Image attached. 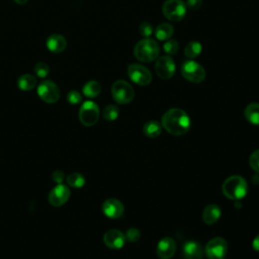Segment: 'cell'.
Listing matches in <instances>:
<instances>
[{
    "instance_id": "1",
    "label": "cell",
    "mask_w": 259,
    "mask_h": 259,
    "mask_svg": "<svg viewBox=\"0 0 259 259\" xmlns=\"http://www.w3.org/2000/svg\"><path fill=\"white\" fill-rule=\"evenodd\" d=\"M191 119L189 115L180 108H170L163 115L161 126L173 136H182L191 129Z\"/></svg>"
},
{
    "instance_id": "2",
    "label": "cell",
    "mask_w": 259,
    "mask_h": 259,
    "mask_svg": "<svg viewBox=\"0 0 259 259\" xmlns=\"http://www.w3.org/2000/svg\"><path fill=\"white\" fill-rule=\"evenodd\" d=\"M224 196L232 201H239L246 197L248 193V184L246 180L239 175L228 177L222 186Z\"/></svg>"
},
{
    "instance_id": "3",
    "label": "cell",
    "mask_w": 259,
    "mask_h": 259,
    "mask_svg": "<svg viewBox=\"0 0 259 259\" xmlns=\"http://www.w3.org/2000/svg\"><path fill=\"white\" fill-rule=\"evenodd\" d=\"M160 49L158 44L151 39H144L137 43L134 49V55L137 60L143 63H150L159 56Z\"/></svg>"
},
{
    "instance_id": "4",
    "label": "cell",
    "mask_w": 259,
    "mask_h": 259,
    "mask_svg": "<svg viewBox=\"0 0 259 259\" xmlns=\"http://www.w3.org/2000/svg\"><path fill=\"white\" fill-rule=\"evenodd\" d=\"M187 4L182 0H166L162 6V12L164 16L174 22L182 20L187 14Z\"/></svg>"
},
{
    "instance_id": "5",
    "label": "cell",
    "mask_w": 259,
    "mask_h": 259,
    "mask_svg": "<svg viewBox=\"0 0 259 259\" xmlns=\"http://www.w3.org/2000/svg\"><path fill=\"white\" fill-rule=\"evenodd\" d=\"M181 74L184 79L193 83H201L206 78L205 68L195 61L184 62L181 67Z\"/></svg>"
},
{
    "instance_id": "6",
    "label": "cell",
    "mask_w": 259,
    "mask_h": 259,
    "mask_svg": "<svg viewBox=\"0 0 259 259\" xmlns=\"http://www.w3.org/2000/svg\"><path fill=\"white\" fill-rule=\"evenodd\" d=\"M114 99L120 104H128L135 97V91L132 85L125 80H117L112 86Z\"/></svg>"
},
{
    "instance_id": "7",
    "label": "cell",
    "mask_w": 259,
    "mask_h": 259,
    "mask_svg": "<svg viewBox=\"0 0 259 259\" xmlns=\"http://www.w3.org/2000/svg\"><path fill=\"white\" fill-rule=\"evenodd\" d=\"M99 107L93 101H85L79 109V120L85 127L94 126L99 120Z\"/></svg>"
},
{
    "instance_id": "8",
    "label": "cell",
    "mask_w": 259,
    "mask_h": 259,
    "mask_svg": "<svg viewBox=\"0 0 259 259\" xmlns=\"http://www.w3.org/2000/svg\"><path fill=\"white\" fill-rule=\"evenodd\" d=\"M127 71L130 79L140 86H147L152 81L151 72L143 65L131 64L128 66Z\"/></svg>"
},
{
    "instance_id": "9",
    "label": "cell",
    "mask_w": 259,
    "mask_h": 259,
    "mask_svg": "<svg viewBox=\"0 0 259 259\" xmlns=\"http://www.w3.org/2000/svg\"><path fill=\"white\" fill-rule=\"evenodd\" d=\"M228 252V243L222 237L211 239L206 247V253L209 259H224Z\"/></svg>"
},
{
    "instance_id": "10",
    "label": "cell",
    "mask_w": 259,
    "mask_h": 259,
    "mask_svg": "<svg viewBox=\"0 0 259 259\" xmlns=\"http://www.w3.org/2000/svg\"><path fill=\"white\" fill-rule=\"evenodd\" d=\"M38 95L47 103H55L60 98V90L53 81L45 80L38 86Z\"/></svg>"
},
{
    "instance_id": "11",
    "label": "cell",
    "mask_w": 259,
    "mask_h": 259,
    "mask_svg": "<svg viewBox=\"0 0 259 259\" xmlns=\"http://www.w3.org/2000/svg\"><path fill=\"white\" fill-rule=\"evenodd\" d=\"M155 72L161 79H170L175 73V62L170 56L160 57L155 64Z\"/></svg>"
},
{
    "instance_id": "12",
    "label": "cell",
    "mask_w": 259,
    "mask_h": 259,
    "mask_svg": "<svg viewBox=\"0 0 259 259\" xmlns=\"http://www.w3.org/2000/svg\"><path fill=\"white\" fill-rule=\"evenodd\" d=\"M102 212L109 219H119L123 217L125 207L123 203L117 199H108L102 204Z\"/></svg>"
},
{
    "instance_id": "13",
    "label": "cell",
    "mask_w": 259,
    "mask_h": 259,
    "mask_svg": "<svg viewBox=\"0 0 259 259\" xmlns=\"http://www.w3.org/2000/svg\"><path fill=\"white\" fill-rule=\"evenodd\" d=\"M70 190L64 184H58L49 194V203L53 207H61L68 202L70 198Z\"/></svg>"
},
{
    "instance_id": "14",
    "label": "cell",
    "mask_w": 259,
    "mask_h": 259,
    "mask_svg": "<svg viewBox=\"0 0 259 259\" xmlns=\"http://www.w3.org/2000/svg\"><path fill=\"white\" fill-rule=\"evenodd\" d=\"M126 235L120 230H109L103 236L104 244L110 249H121L126 243Z\"/></svg>"
},
{
    "instance_id": "15",
    "label": "cell",
    "mask_w": 259,
    "mask_h": 259,
    "mask_svg": "<svg viewBox=\"0 0 259 259\" xmlns=\"http://www.w3.org/2000/svg\"><path fill=\"white\" fill-rule=\"evenodd\" d=\"M176 251V243L171 237L162 238L157 244V255L161 259H170Z\"/></svg>"
},
{
    "instance_id": "16",
    "label": "cell",
    "mask_w": 259,
    "mask_h": 259,
    "mask_svg": "<svg viewBox=\"0 0 259 259\" xmlns=\"http://www.w3.org/2000/svg\"><path fill=\"white\" fill-rule=\"evenodd\" d=\"M182 255L184 259H203L204 250L200 243L196 241H188L183 245Z\"/></svg>"
},
{
    "instance_id": "17",
    "label": "cell",
    "mask_w": 259,
    "mask_h": 259,
    "mask_svg": "<svg viewBox=\"0 0 259 259\" xmlns=\"http://www.w3.org/2000/svg\"><path fill=\"white\" fill-rule=\"evenodd\" d=\"M222 211L218 205L211 204L207 206L203 212V221L207 225H214L221 218Z\"/></svg>"
},
{
    "instance_id": "18",
    "label": "cell",
    "mask_w": 259,
    "mask_h": 259,
    "mask_svg": "<svg viewBox=\"0 0 259 259\" xmlns=\"http://www.w3.org/2000/svg\"><path fill=\"white\" fill-rule=\"evenodd\" d=\"M66 47L67 41L61 34H52L47 40V48L53 53H61L66 49Z\"/></svg>"
},
{
    "instance_id": "19",
    "label": "cell",
    "mask_w": 259,
    "mask_h": 259,
    "mask_svg": "<svg viewBox=\"0 0 259 259\" xmlns=\"http://www.w3.org/2000/svg\"><path fill=\"white\" fill-rule=\"evenodd\" d=\"M244 117L250 124L259 126V103L248 104L244 110Z\"/></svg>"
},
{
    "instance_id": "20",
    "label": "cell",
    "mask_w": 259,
    "mask_h": 259,
    "mask_svg": "<svg viewBox=\"0 0 259 259\" xmlns=\"http://www.w3.org/2000/svg\"><path fill=\"white\" fill-rule=\"evenodd\" d=\"M174 33V27L170 23L163 22L155 28V36L159 41L169 40Z\"/></svg>"
},
{
    "instance_id": "21",
    "label": "cell",
    "mask_w": 259,
    "mask_h": 259,
    "mask_svg": "<svg viewBox=\"0 0 259 259\" xmlns=\"http://www.w3.org/2000/svg\"><path fill=\"white\" fill-rule=\"evenodd\" d=\"M162 132V126L156 121L147 122L143 127V133L148 138H156L160 136Z\"/></svg>"
},
{
    "instance_id": "22",
    "label": "cell",
    "mask_w": 259,
    "mask_h": 259,
    "mask_svg": "<svg viewBox=\"0 0 259 259\" xmlns=\"http://www.w3.org/2000/svg\"><path fill=\"white\" fill-rule=\"evenodd\" d=\"M36 85V78L31 74H23L17 80V86L23 91H29Z\"/></svg>"
},
{
    "instance_id": "23",
    "label": "cell",
    "mask_w": 259,
    "mask_h": 259,
    "mask_svg": "<svg viewBox=\"0 0 259 259\" xmlns=\"http://www.w3.org/2000/svg\"><path fill=\"white\" fill-rule=\"evenodd\" d=\"M83 94L86 97L89 98H94L98 96L101 92V85L95 81V80H90L88 81L84 86H83Z\"/></svg>"
},
{
    "instance_id": "24",
    "label": "cell",
    "mask_w": 259,
    "mask_h": 259,
    "mask_svg": "<svg viewBox=\"0 0 259 259\" xmlns=\"http://www.w3.org/2000/svg\"><path fill=\"white\" fill-rule=\"evenodd\" d=\"M202 45L201 43L199 42H196V41H193V42H190L186 49H184V55H186V57H188L189 59H195L197 57H199V55L202 53Z\"/></svg>"
},
{
    "instance_id": "25",
    "label": "cell",
    "mask_w": 259,
    "mask_h": 259,
    "mask_svg": "<svg viewBox=\"0 0 259 259\" xmlns=\"http://www.w3.org/2000/svg\"><path fill=\"white\" fill-rule=\"evenodd\" d=\"M66 180H67V182H68L70 187L75 188V189H80L85 184L84 176L81 173H78V172H74V173L69 174L67 176Z\"/></svg>"
},
{
    "instance_id": "26",
    "label": "cell",
    "mask_w": 259,
    "mask_h": 259,
    "mask_svg": "<svg viewBox=\"0 0 259 259\" xmlns=\"http://www.w3.org/2000/svg\"><path fill=\"white\" fill-rule=\"evenodd\" d=\"M120 112H119V107L117 105L114 104H109L107 106H105L102 110V117L106 120V121H116L119 118Z\"/></svg>"
},
{
    "instance_id": "27",
    "label": "cell",
    "mask_w": 259,
    "mask_h": 259,
    "mask_svg": "<svg viewBox=\"0 0 259 259\" xmlns=\"http://www.w3.org/2000/svg\"><path fill=\"white\" fill-rule=\"evenodd\" d=\"M34 73L36 74V76H39L41 78H45L49 75L50 68L47 63L39 62V63H36V65L34 66Z\"/></svg>"
},
{
    "instance_id": "28",
    "label": "cell",
    "mask_w": 259,
    "mask_h": 259,
    "mask_svg": "<svg viewBox=\"0 0 259 259\" xmlns=\"http://www.w3.org/2000/svg\"><path fill=\"white\" fill-rule=\"evenodd\" d=\"M163 50L164 52L168 55V56H172L174 54H176L179 50V45L177 43V41L175 40H167L164 45H163Z\"/></svg>"
},
{
    "instance_id": "29",
    "label": "cell",
    "mask_w": 259,
    "mask_h": 259,
    "mask_svg": "<svg viewBox=\"0 0 259 259\" xmlns=\"http://www.w3.org/2000/svg\"><path fill=\"white\" fill-rule=\"evenodd\" d=\"M249 164L251 166V168L259 173V149L255 150L249 157Z\"/></svg>"
},
{
    "instance_id": "30",
    "label": "cell",
    "mask_w": 259,
    "mask_h": 259,
    "mask_svg": "<svg viewBox=\"0 0 259 259\" xmlns=\"http://www.w3.org/2000/svg\"><path fill=\"white\" fill-rule=\"evenodd\" d=\"M139 31L145 38H148L153 33V27L150 22H142L139 26Z\"/></svg>"
},
{
    "instance_id": "31",
    "label": "cell",
    "mask_w": 259,
    "mask_h": 259,
    "mask_svg": "<svg viewBox=\"0 0 259 259\" xmlns=\"http://www.w3.org/2000/svg\"><path fill=\"white\" fill-rule=\"evenodd\" d=\"M67 100L69 101V103L71 104H78L81 102L82 100V96L81 94L76 91V90H71L68 94H67Z\"/></svg>"
},
{
    "instance_id": "32",
    "label": "cell",
    "mask_w": 259,
    "mask_h": 259,
    "mask_svg": "<svg viewBox=\"0 0 259 259\" xmlns=\"http://www.w3.org/2000/svg\"><path fill=\"white\" fill-rule=\"evenodd\" d=\"M141 238V233L137 228H130L126 233V239L130 242H137Z\"/></svg>"
},
{
    "instance_id": "33",
    "label": "cell",
    "mask_w": 259,
    "mask_h": 259,
    "mask_svg": "<svg viewBox=\"0 0 259 259\" xmlns=\"http://www.w3.org/2000/svg\"><path fill=\"white\" fill-rule=\"evenodd\" d=\"M186 4L188 8L192 10H198L203 5V0H188Z\"/></svg>"
},
{
    "instance_id": "34",
    "label": "cell",
    "mask_w": 259,
    "mask_h": 259,
    "mask_svg": "<svg viewBox=\"0 0 259 259\" xmlns=\"http://www.w3.org/2000/svg\"><path fill=\"white\" fill-rule=\"evenodd\" d=\"M52 178H53V180H54L56 183L61 184V183L64 181V179H65V174H64V172L61 171V170H56V171L53 172Z\"/></svg>"
},
{
    "instance_id": "35",
    "label": "cell",
    "mask_w": 259,
    "mask_h": 259,
    "mask_svg": "<svg viewBox=\"0 0 259 259\" xmlns=\"http://www.w3.org/2000/svg\"><path fill=\"white\" fill-rule=\"evenodd\" d=\"M252 247H253L254 250H256V251L259 252V235L254 238V240H253V242H252Z\"/></svg>"
},
{
    "instance_id": "36",
    "label": "cell",
    "mask_w": 259,
    "mask_h": 259,
    "mask_svg": "<svg viewBox=\"0 0 259 259\" xmlns=\"http://www.w3.org/2000/svg\"><path fill=\"white\" fill-rule=\"evenodd\" d=\"M13 1L19 5H22V4H25L27 2V0H13Z\"/></svg>"
}]
</instances>
